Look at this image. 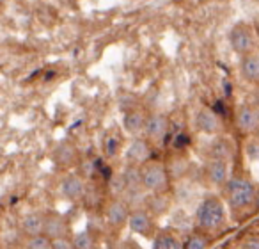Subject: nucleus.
<instances>
[{
	"instance_id": "nucleus-1",
	"label": "nucleus",
	"mask_w": 259,
	"mask_h": 249,
	"mask_svg": "<svg viewBox=\"0 0 259 249\" xmlns=\"http://www.w3.org/2000/svg\"><path fill=\"white\" fill-rule=\"evenodd\" d=\"M226 221V206L224 201L219 196H206L201 203H199L197 210H195V224L201 230L211 231L220 228Z\"/></svg>"
},
{
	"instance_id": "nucleus-2",
	"label": "nucleus",
	"mask_w": 259,
	"mask_h": 249,
	"mask_svg": "<svg viewBox=\"0 0 259 249\" xmlns=\"http://www.w3.org/2000/svg\"><path fill=\"white\" fill-rule=\"evenodd\" d=\"M224 189H226V198L231 208L243 210L248 208L250 205H254L257 187L248 178H241V176L229 178L226 182V185H224Z\"/></svg>"
},
{
	"instance_id": "nucleus-3",
	"label": "nucleus",
	"mask_w": 259,
	"mask_h": 249,
	"mask_svg": "<svg viewBox=\"0 0 259 249\" xmlns=\"http://www.w3.org/2000/svg\"><path fill=\"white\" fill-rule=\"evenodd\" d=\"M229 47L233 48L234 54L238 55H247L254 52L255 47V36L252 27L247 22H238L233 25V29L229 30Z\"/></svg>"
},
{
	"instance_id": "nucleus-4",
	"label": "nucleus",
	"mask_w": 259,
	"mask_h": 249,
	"mask_svg": "<svg viewBox=\"0 0 259 249\" xmlns=\"http://www.w3.org/2000/svg\"><path fill=\"white\" fill-rule=\"evenodd\" d=\"M142 187L149 192H162L167 187V169L158 162H146L141 167Z\"/></svg>"
},
{
	"instance_id": "nucleus-5",
	"label": "nucleus",
	"mask_w": 259,
	"mask_h": 249,
	"mask_svg": "<svg viewBox=\"0 0 259 249\" xmlns=\"http://www.w3.org/2000/svg\"><path fill=\"white\" fill-rule=\"evenodd\" d=\"M195 127H197V130L201 132V134L217 135L222 130V121H220L217 111L202 107V109H199L197 114H195Z\"/></svg>"
},
{
	"instance_id": "nucleus-6",
	"label": "nucleus",
	"mask_w": 259,
	"mask_h": 249,
	"mask_svg": "<svg viewBox=\"0 0 259 249\" xmlns=\"http://www.w3.org/2000/svg\"><path fill=\"white\" fill-rule=\"evenodd\" d=\"M236 127L241 134H255L259 130V109L240 105L236 111Z\"/></svg>"
},
{
	"instance_id": "nucleus-7",
	"label": "nucleus",
	"mask_w": 259,
	"mask_h": 249,
	"mask_svg": "<svg viewBox=\"0 0 259 249\" xmlns=\"http://www.w3.org/2000/svg\"><path fill=\"white\" fill-rule=\"evenodd\" d=\"M167 132H169V119H167L165 114L155 112V114L146 116V125H144L146 137L158 143L165 137Z\"/></svg>"
},
{
	"instance_id": "nucleus-8",
	"label": "nucleus",
	"mask_w": 259,
	"mask_h": 249,
	"mask_svg": "<svg viewBox=\"0 0 259 249\" xmlns=\"http://www.w3.org/2000/svg\"><path fill=\"white\" fill-rule=\"evenodd\" d=\"M149 157H151V148L146 139L135 137L126 148V164L130 166H144Z\"/></svg>"
},
{
	"instance_id": "nucleus-9",
	"label": "nucleus",
	"mask_w": 259,
	"mask_h": 249,
	"mask_svg": "<svg viewBox=\"0 0 259 249\" xmlns=\"http://www.w3.org/2000/svg\"><path fill=\"white\" fill-rule=\"evenodd\" d=\"M61 194L68 201H78L85 194V184L83 180L75 173H68L61 180Z\"/></svg>"
},
{
	"instance_id": "nucleus-10",
	"label": "nucleus",
	"mask_w": 259,
	"mask_h": 249,
	"mask_svg": "<svg viewBox=\"0 0 259 249\" xmlns=\"http://www.w3.org/2000/svg\"><path fill=\"white\" fill-rule=\"evenodd\" d=\"M128 228L134 233L137 235H142V237H151L153 235V219L151 216H149V212H146V210H135V212L130 214L128 217Z\"/></svg>"
},
{
	"instance_id": "nucleus-11",
	"label": "nucleus",
	"mask_w": 259,
	"mask_h": 249,
	"mask_svg": "<svg viewBox=\"0 0 259 249\" xmlns=\"http://www.w3.org/2000/svg\"><path fill=\"white\" fill-rule=\"evenodd\" d=\"M206 176L213 185L224 187L229 180V162L222 159H209L206 164Z\"/></svg>"
},
{
	"instance_id": "nucleus-12",
	"label": "nucleus",
	"mask_w": 259,
	"mask_h": 249,
	"mask_svg": "<svg viewBox=\"0 0 259 249\" xmlns=\"http://www.w3.org/2000/svg\"><path fill=\"white\" fill-rule=\"evenodd\" d=\"M130 214L132 212H130L128 205L119 198L112 199V201L107 205V208H105V217H107V221L112 224V226H117V228L124 226V224L128 223Z\"/></svg>"
},
{
	"instance_id": "nucleus-13",
	"label": "nucleus",
	"mask_w": 259,
	"mask_h": 249,
	"mask_svg": "<svg viewBox=\"0 0 259 249\" xmlns=\"http://www.w3.org/2000/svg\"><path fill=\"white\" fill-rule=\"evenodd\" d=\"M43 233L48 238H59L68 235V223L66 219L57 212H48L45 214V228Z\"/></svg>"
},
{
	"instance_id": "nucleus-14",
	"label": "nucleus",
	"mask_w": 259,
	"mask_h": 249,
	"mask_svg": "<svg viewBox=\"0 0 259 249\" xmlns=\"http://www.w3.org/2000/svg\"><path fill=\"white\" fill-rule=\"evenodd\" d=\"M240 75L248 84H259V54L241 55L240 61Z\"/></svg>"
},
{
	"instance_id": "nucleus-15",
	"label": "nucleus",
	"mask_w": 259,
	"mask_h": 249,
	"mask_svg": "<svg viewBox=\"0 0 259 249\" xmlns=\"http://www.w3.org/2000/svg\"><path fill=\"white\" fill-rule=\"evenodd\" d=\"M122 182H124V192L128 194H139L141 191H144L142 187V176L139 166H126V169L121 173Z\"/></svg>"
},
{
	"instance_id": "nucleus-16",
	"label": "nucleus",
	"mask_w": 259,
	"mask_h": 249,
	"mask_svg": "<svg viewBox=\"0 0 259 249\" xmlns=\"http://www.w3.org/2000/svg\"><path fill=\"white\" fill-rule=\"evenodd\" d=\"M144 125H146V116L142 111H128L122 118V127L128 132L130 135H139L144 132Z\"/></svg>"
},
{
	"instance_id": "nucleus-17",
	"label": "nucleus",
	"mask_w": 259,
	"mask_h": 249,
	"mask_svg": "<svg viewBox=\"0 0 259 249\" xmlns=\"http://www.w3.org/2000/svg\"><path fill=\"white\" fill-rule=\"evenodd\" d=\"M45 228V214L41 212H29L22 219V230L27 237H36L43 233Z\"/></svg>"
},
{
	"instance_id": "nucleus-18",
	"label": "nucleus",
	"mask_w": 259,
	"mask_h": 249,
	"mask_svg": "<svg viewBox=\"0 0 259 249\" xmlns=\"http://www.w3.org/2000/svg\"><path fill=\"white\" fill-rule=\"evenodd\" d=\"M233 145L227 139H217L209 146V159H222L229 162L233 159Z\"/></svg>"
},
{
	"instance_id": "nucleus-19",
	"label": "nucleus",
	"mask_w": 259,
	"mask_h": 249,
	"mask_svg": "<svg viewBox=\"0 0 259 249\" xmlns=\"http://www.w3.org/2000/svg\"><path fill=\"white\" fill-rule=\"evenodd\" d=\"M151 249H183V242L174 233H160L153 240Z\"/></svg>"
},
{
	"instance_id": "nucleus-20",
	"label": "nucleus",
	"mask_w": 259,
	"mask_h": 249,
	"mask_svg": "<svg viewBox=\"0 0 259 249\" xmlns=\"http://www.w3.org/2000/svg\"><path fill=\"white\" fill-rule=\"evenodd\" d=\"M54 155L59 164H62V166H71L76 160V150L73 148L71 145H68V143H62V145H59L57 148H55Z\"/></svg>"
},
{
	"instance_id": "nucleus-21",
	"label": "nucleus",
	"mask_w": 259,
	"mask_h": 249,
	"mask_svg": "<svg viewBox=\"0 0 259 249\" xmlns=\"http://www.w3.org/2000/svg\"><path fill=\"white\" fill-rule=\"evenodd\" d=\"M94 237L91 231L83 230L73 237V247L75 249H94Z\"/></svg>"
},
{
	"instance_id": "nucleus-22",
	"label": "nucleus",
	"mask_w": 259,
	"mask_h": 249,
	"mask_svg": "<svg viewBox=\"0 0 259 249\" xmlns=\"http://www.w3.org/2000/svg\"><path fill=\"white\" fill-rule=\"evenodd\" d=\"M208 247V238L202 233H192L183 242V249H206Z\"/></svg>"
},
{
	"instance_id": "nucleus-23",
	"label": "nucleus",
	"mask_w": 259,
	"mask_h": 249,
	"mask_svg": "<svg viewBox=\"0 0 259 249\" xmlns=\"http://www.w3.org/2000/svg\"><path fill=\"white\" fill-rule=\"evenodd\" d=\"M27 249H52V238H48L45 233L36 235V237H29Z\"/></svg>"
},
{
	"instance_id": "nucleus-24",
	"label": "nucleus",
	"mask_w": 259,
	"mask_h": 249,
	"mask_svg": "<svg viewBox=\"0 0 259 249\" xmlns=\"http://www.w3.org/2000/svg\"><path fill=\"white\" fill-rule=\"evenodd\" d=\"M245 155L250 162H259V139H248L247 145H245Z\"/></svg>"
},
{
	"instance_id": "nucleus-25",
	"label": "nucleus",
	"mask_w": 259,
	"mask_h": 249,
	"mask_svg": "<svg viewBox=\"0 0 259 249\" xmlns=\"http://www.w3.org/2000/svg\"><path fill=\"white\" fill-rule=\"evenodd\" d=\"M119 148H121V143H119L117 137H108L107 143H105V153L107 157H115L119 153Z\"/></svg>"
},
{
	"instance_id": "nucleus-26",
	"label": "nucleus",
	"mask_w": 259,
	"mask_h": 249,
	"mask_svg": "<svg viewBox=\"0 0 259 249\" xmlns=\"http://www.w3.org/2000/svg\"><path fill=\"white\" fill-rule=\"evenodd\" d=\"M52 249H75V247H73V240H69L68 237H59V238H52Z\"/></svg>"
},
{
	"instance_id": "nucleus-27",
	"label": "nucleus",
	"mask_w": 259,
	"mask_h": 249,
	"mask_svg": "<svg viewBox=\"0 0 259 249\" xmlns=\"http://www.w3.org/2000/svg\"><path fill=\"white\" fill-rule=\"evenodd\" d=\"M241 249H259V238H250V240H247L241 245Z\"/></svg>"
},
{
	"instance_id": "nucleus-28",
	"label": "nucleus",
	"mask_w": 259,
	"mask_h": 249,
	"mask_svg": "<svg viewBox=\"0 0 259 249\" xmlns=\"http://www.w3.org/2000/svg\"><path fill=\"white\" fill-rule=\"evenodd\" d=\"M254 205H255V208L259 210V191H257V194H255V201H254Z\"/></svg>"
},
{
	"instance_id": "nucleus-29",
	"label": "nucleus",
	"mask_w": 259,
	"mask_h": 249,
	"mask_svg": "<svg viewBox=\"0 0 259 249\" xmlns=\"http://www.w3.org/2000/svg\"><path fill=\"white\" fill-rule=\"evenodd\" d=\"M6 2H9V0H0V4H6Z\"/></svg>"
},
{
	"instance_id": "nucleus-30",
	"label": "nucleus",
	"mask_w": 259,
	"mask_h": 249,
	"mask_svg": "<svg viewBox=\"0 0 259 249\" xmlns=\"http://www.w3.org/2000/svg\"><path fill=\"white\" fill-rule=\"evenodd\" d=\"M257 103H259V93H257Z\"/></svg>"
}]
</instances>
